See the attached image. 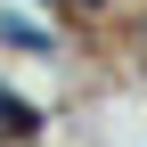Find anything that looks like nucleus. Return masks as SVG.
I'll return each instance as SVG.
<instances>
[{"label":"nucleus","instance_id":"f257e3e1","mask_svg":"<svg viewBox=\"0 0 147 147\" xmlns=\"http://www.w3.org/2000/svg\"><path fill=\"white\" fill-rule=\"evenodd\" d=\"M0 131H8V139H25V131H33V106H16V98H0Z\"/></svg>","mask_w":147,"mask_h":147}]
</instances>
